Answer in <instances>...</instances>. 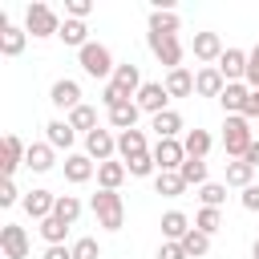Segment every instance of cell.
<instances>
[{
  "label": "cell",
  "instance_id": "6da1fadb",
  "mask_svg": "<svg viewBox=\"0 0 259 259\" xmlns=\"http://www.w3.org/2000/svg\"><path fill=\"white\" fill-rule=\"evenodd\" d=\"M89 206L97 214V227H105V231H121L125 227V202H121L117 190H97Z\"/></svg>",
  "mask_w": 259,
  "mask_h": 259
},
{
  "label": "cell",
  "instance_id": "7a4b0ae2",
  "mask_svg": "<svg viewBox=\"0 0 259 259\" xmlns=\"http://www.w3.org/2000/svg\"><path fill=\"white\" fill-rule=\"evenodd\" d=\"M251 142H255V134H251V121L243 113L223 121V150H227V158H243L251 150Z\"/></svg>",
  "mask_w": 259,
  "mask_h": 259
},
{
  "label": "cell",
  "instance_id": "3957f363",
  "mask_svg": "<svg viewBox=\"0 0 259 259\" xmlns=\"http://www.w3.org/2000/svg\"><path fill=\"white\" fill-rule=\"evenodd\" d=\"M61 24H65V20H61L49 4H28V12H24V32L36 36V40H40V36H57Z\"/></svg>",
  "mask_w": 259,
  "mask_h": 259
},
{
  "label": "cell",
  "instance_id": "277c9868",
  "mask_svg": "<svg viewBox=\"0 0 259 259\" xmlns=\"http://www.w3.org/2000/svg\"><path fill=\"white\" fill-rule=\"evenodd\" d=\"M77 61H81V69H85L89 77H97V81H101V77H113V69H117V65H113V53H109L101 40H89V45L77 53Z\"/></svg>",
  "mask_w": 259,
  "mask_h": 259
},
{
  "label": "cell",
  "instance_id": "5b68a950",
  "mask_svg": "<svg viewBox=\"0 0 259 259\" xmlns=\"http://www.w3.org/2000/svg\"><path fill=\"white\" fill-rule=\"evenodd\" d=\"M146 45H150V53L166 65V73L170 69H182V40L178 36H162V32H146Z\"/></svg>",
  "mask_w": 259,
  "mask_h": 259
},
{
  "label": "cell",
  "instance_id": "8992f818",
  "mask_svg": "<svg viewBox=\"0 0 259 259\" xmlns=\"http://www.w3.org/2000/svg\"><path fill=\"white\" fill-rule=\"evenodd\" d=\"M134 101H138V109H142V113H150V117H158V113H166V109H170V105H166V101H170V93H166V85H162V81H146V85L138 89V97H134Z\"/></svg>",
  "mask_w": 259,
  "mask_h": 259
},
{
  "label": "cell",
  "instance_id": "52a82bcc",
  "mask_svg": "<svg viewBox=\"0 0 259 259\" xmlns=\"http://www.w3.org/2000/svg\"><path fill=\"white\" fill-rule=\"evenodd\" d=\"M109 85H113V93H117L121 101H130V97H138V89H142L146 81H142V73H138V65L130 61V65H117V69H113V77H109Z\"/></svg>",
  "mask_w": 259,
  "mask_h": 259
},
{
  "label": "cell",
  "instance_id": "ba28073f",
  "mask_svg": "<svg viewBox=\"0 0 259 259\" xmlns=\"http://www.w3.org/2000/svg\"><path fill=\"white\" fill-rule=\"evenodd\" d=\"M0 251H4V259H28V231L16 223H4L0 227Z\"/></svg>",
  "mask_w": 259,
  "mask_h": 259
},
{
  "label": "cell",
  "instance_id": "9c48e42d",
  "mask_svg": "<svg viewBox=\"0 0 259 259\" xmlns=\"http://www.w3.org/2000/svg\"><path fill=\"white\" fill-rule=\"evenodd\" d=\"M150 154H154L158 170H182V162H186V150H182L178 138H158V146Z\"/></svg>",
  "mask_w": 259,
  "mask_h": 259
},
{
  "label": "cell",
  "instance_id": "30bf717a",
  "mask_svg": "<svg viewBox=\"0 0 259 259\" xmlns=\"http://www.w3.org/2000/svg\"><path fill=\"white\" fill-rule=\"evenodd\" d=\"M49 101L57 105V109H77V105H85L81 101V85L73 81V77H61V81H53V89H49Z\"/></svg>",
  "mask_w": 259,
  "mask_h": 259
},
{
  "label": "cell",
  "instance_id": "8fae6325",
  "mask_svg": "<svg viewBox=\"0 0 259 259\" xmlns=\"http://www.w3.org/2000/svg\"><path fill=\"white\" fill-rule=\"evenodd\" d=\"M85 154H89V158H97V166H101V162H109V158L117 154V138H113L109 130H101V125H97L93 134H85Z\"/></svg>",
  "mask_w": 259,
  "mask_h": 259
},
{
  "label": "cell",
  "instance_id": "7c38bea8",
  "mask_svg": "<svg viewBox=\"0 0 259 259\" xmlns=\"http://www.w3.org/2000/svg\"><path fill=\"white\" fill-rule=\"evenodd\" d=\"M24 158H28V146H24L16 134H4V142H0V166H4V178H12L16 166H24Z\"/></svg>",
  "mask_w": 259,
  "mask_h": 259
},
{
  "label": "cell",
  "instance_id": "4fadbf2b",
  "mask_svg": "<svg viewBox=\"0 0 259 259\" xmlns=\"http://www.w3.org/2000/svg\"><path fill=\"white\" fill-rule=\"evenodd\" d=\"M223 89H227V77L219 73V65H202L194 73V93L198 97H223Z\"/></svg>",
  "mask_w": 259,
  "mask_h": 259
},
{
  "label": "cell",
  "instance_id": "5bb4252c",
  "mask_svg": "<svg viewBox=\"0 0 259 259\" xmlns=\"http://www.w3.org/2000/svg\"><path fill=\"white\" fill-rule=\"evenodd\" d=\"M53 210H57V194H53V190H28V194H24V214H28V219L45 223Z\"/></svg>",
  "mask_w": 259,
  "mask_h": 259
},
{
  "label": "cell",
  "instance_id": "9a60e30c",
  "mask_svg": "<svg viewBox=\"0 0 259 259\" xmlns=\"http://www.w3.org/2000/svg\"><path fill=\"white\" fill-rule=\"evenodd\" d=\"M223 53H227V49H223V36H219V32H194V57H198V61H206V65L214 61V65H219Z\"/></svg>",
  "mask_w": 259,
  "mask_h": 259
},
{
  "label": "cell",
  "instance_id": "2e32d148",
  "mask_svg": "<svg viewBox=\"0 0 259 259\" xmlns=\"http://www.w3.org/2000/svg\"><path fill=\"white\" fill-rule=\"evenodd\" d=\"M219 73L227 77V85H231V81H243V77H247V53H243V49H227V53L219 57Z\"/></svg>",
  "mask_w": 259,
  "mask_h": 259
},
{
  "label": "cell",
  "instance_id": "e0dca14e",
  "mask_svg": "<svg viewBox=\"0 0 259 259\" xmlns=\"http://www.w3.org/2000/svg\"><path fill=\"white\" fill-rule=\"evenodd\" d=\"M93 174H97V166H93V158H89V154H69V158H65V178H69L73 186L89 182Z\"/></svg>",
  "mask_w": 259,
  "mask_h": 259
},
{
  "label": "cell",
  "instance_id": "ac0fdd59",
  "mask_svg": "<svg viewBox=\"0 0 259 259\" xmlns=\"http://www.w3.org/2000/svg\"><path fill=\"white\" fill-rule=\"evenodd\" d=\"M247 97H251V89H247L243 81H231V85L223 89V97H219V105H223V113H227V117H235V113H243V105H247Z\"/></svg>",
  "mask_w": 259,
  "mask_h": 259
},
{
  "label": "cell",
  "instance_id": "d6986e66",
  "mask_svg": "<svg viewBox=\"0 0 259 259\" xmlns=\"http://www.w3.org/2000/svg\"><path fill=\"white\" fill-rule=\"evenodd\" d=\"M186 235H190V219L182 210H166L162 214V239L166 243H182Z\"/></svg>",
  "mask_w": 259,
  "mask_h": 259
},
{
  "label": "cell",
  "instance_id": "ffe728a7",
  "mask_svg": "<svg viewBox=\"0 0 259 259\" xmlns=\"http://www.w3.org/2000/svg\"><path fill=\"white\" fill-rule=\"evenodd\" d=\"M162 85H166L170 97H190V93H194V73H190L186 65H182V69H170Z\"/></svg>",
  "mask_w": 259,
  "mask_h": 259
},
{
  "label": "cell",
  "instance_id": "44dd1931",
  "mask_svg": "<svg viewBox=\"0 0 259 259\" xmlns=\"http://www.w3.org/2000/svg\"><path fill=\"white\" fill-rule=\"evenodd\" d=\"M24 45H28V32H24V28H16V24H4V28H0V53H4V57H20Z\"/></svg>",
  "mask_w": 259,
  "mask_h": 259
},
{
  "label": "cell",
  "instance_id": "7402d4cb",
  "mask_svg": "<svg viewBox=\"0 0 259 259\" xmlns=\"http://www.w3.org/2000/svg\"><path fill=\"white\" fill-rule=\"evenodd\" d=\"M138 113H142V109H138V101H117V105L109 109V125L125 134V130H134V125H138Z\"/></svg>",
  "mask_w": 259,
  "mask_h": 259
},
{
  "label": "cell",
  "instance_id": "603a6c76",
  "mask_svg": "<svg viewBox=\"0 0 259 259\" xmlns=\"http://www.w3.org/2000/svg\"><path fill=\"white\" fill-rule=\"evenodd\" d=\"M73 138H77V130H73L69 121H61V117L45 125V142H49L53 150H69V146H73Z\"/></svg>",
  "mask_w": 259,
  "mask_h": 259
},
{
  "label": "cell",
  "instance_id": "cb8c5ba5",
  "mask_svg": "<svg viewBox=\"0 0 259 259\" xmlns=\"http://www.w3.org/2000/svg\"><path fill=\"white\" fill-rule=\"evenodd\" d=\"M117 154H121V162H130V158H138V154H150V150H146V134H142V130L117 134Z\"/></svg>",
  "mask_w": 259,
  "mask_h": 259
},
{
  "label": "cell",
  "instance_id": "d4e9b609",
  "mask_svg": "<svg viewBox=\"0 0 259 259\" xmlns=\"http://www.w3.org/2000/svg\"><path fill=\"white\" fill-rule=\"evenodd\" d=\"M125 174H130L125 162H113V158H109V162L97 166V186H101V190H117V186L125 182Z\"/></svg>",
  "mask_w": 259,
  "mask_h": 259
},
{
  "label": "cell",
  "instance_id": "484cf974",
  "mask_svg": "<svg viewBox=\"0 0 259 259\" xmlns=\"http://www.w3.org/2000/svg\"><path fill=\"white\" fill-rule=\"evenodd\" d=\"M65 45H73L77 53L89 45V28H85V20H73V16H65V24H61V32H57Z\"/></svg>",
  "mask_w": 259,
  "mask_h": 259
},
{
  "label": "cell",
  "instance_id": "4316f807",
  "mask_svg": "<svg viewBox=\"0 0 259 259\" xmlns=\"http://www.w3.org/2000/svg\"><path fill=\"white\" fill-rule=\"evenodd\" d=\"M154 190L166 194V198H178V194L186 190V178H182L178 170H158V174H154Z\"/></svg>",
  "mask_w": 259,
  "mask_h": 259
},
{
  "label": "cell",
  "instance_id": "83f0119b",
  "mask_svg": "<svg viewBox=\"0 0 259 259\" xmlns=\"http://www.w3.org/2000/svg\"><path fill=\"white\" fill-rule=\"evenodd\" d=\"M24 166H28V170H36V174L53 170V146H49V142H32V146H28V158H24Z\"/></svg>",
  "mask_w": 259,
  "mask_h": 259
},
{
  "label": "cell",
  "instance_id": "f1b7e54d",
  "mask_svg": "<svg viewBox=\"0 0 259 259\" xmlns=\"http://www.w3.org/2000/svg\"><path fill=\"white\" fill-rule=\"evenodd\" d=\"M251 178H255V166H251V162H243V158L227 162V186H239V190H247V186H251Z\"/></svg>",
  "mask_w": 259,
  "mask_h": 259
},
{
  "label": "cell",
  "instance_id": "f546056e",
  "mask_svg": "<svg viewBox=\"0 0 259 259\" xmlns=\"http://www.w3.org/2000/svg\"><path fill=\"white\" fill-rule=\"evenodd\" d=\"M150 130H158V138H178V134H182V113H178V109H166V113L154 117Z\"/></svg>",
  "mask_w": 259,
  "mask_h": 259
},
{
  "label": "cell",
  "instance_id": "4dcf8cb0",
  "mask_svg": "<svg viewBox=\"0 0 259 259\" xmlns=\"http://www.w3.org/2000/svg\"><path fill=\"white\" fill-rule=\"evenodd\" d=\"M182 150H186V158H206V150H210V134H206V130H186Z\"/></svg>",
  "mask_w": 259,
  "mask_h": 259
},
{
  "label": "cell",
  "instance_id": "1f68e13d",
  "mask_svg": "<svg viewBox=\"0 0 259 259\" xmlns=\"http://www.w3.org/2000/svg\"><path fill=\"white\" fill-rule=\"evenodd\" d=\"M65 227H73L77 219H81V198L77 194H57V210H53Z\"/></svg>",
  "mask_w": 259,
  "mask_h": 259
},
{
  "label": "cell",
  "instance_id": "d6a6232c",
  "mask_svg": "<svg viewBox=\"0 0 259 259\" xmlns=\"http://www.w3.org/2000/svg\"><path fill=\"white\" fill-rule=\"evenodd\" d=\"M65 121H69L73 130H85V134H93V130H97V109H93V105H77V109H73Z\"/></svg>",
  "mask_w": 259,
  "mask_h": 259
},
{
  "label": "cell",
  "instance_id": "836d02e7",
  "mask_svg": "<svg viewBox=\"0 0 259 259\" xmlns=\"http://www.w3.org/2000/svg\"><path fill=\"white\" fill-rule=\"evenodd\" d=\"M178 174L186 178V186H206V162L202 158H186Z\"/></svg>",
  "mask_w": 259,
  "mask_h": 259
},
{
  "label": "cell",
  "instance_id": "e575fe53",
  "mask_svg": "<svg viewBox=\"0 0 259 259\" xmlns=\"http://www.w3.org/2000/svg\"><path fill=\"white\" fill-rule=\"evenodd\" d=\"M40 235H45V243H49V247H61V243H65V235H69V227H65L57 214H49V219L40 223Z\"/></svg>",
  "mask_w": 259,
  "mask_h": 259
},
{
  "label": "cell",
  "instance_id": "d590c367",
  "mask_svg": "<svg viewBox=\"0 0 259 259\" xmlns=\"http://www.w3.org/2000/svg\"><path fill=\"white\" fill-rule=\"evenodd\" d=\"M150 32L178 36V16H174V12H150Z\"/></svg>",
  "mask_w": 259,
  "mask_h": 259
},
{
  "label": "cell",
  "instance_id": "8d00e7d4",
  "mask_svg": "<svg viewBox=\"0 0 259 259\" xmlns=\"http://www.w3.org/2000/svg\"><path fill=\"white\" fill-rule=\"evenodd\" d=\"M223 227V214L214 210V206H202L198 214H194V231H202V235H214Z\"/></svg>",
  "mask_w": 259,
  "mask_h": 259
},
{
  "label": "cell",
  "instance_id": "74e56055",
  "mask_svg": "<svg viewBox=\"0 0 259 259\" xmlns=\"http://www.w3.org/2000/svg\"><path fill=\"white\" fill-rule=\"evenodd\" d=\"M182 247H186V255H190V259H202V255L210 251V235H202V231H194V227H190V235L182 239Z\"/></svg>",
  "mask_w": 259,
  "mask_h": 259
},
{
  "label": "cell",
  "instance_id": "f35d334b",
  "mask_svg": "<svg viewBox=\"0 0 259 259\" xmlns=\"http://www.w3.org/2000/svg\"><path fill=\"white\" fill-rule=\"evenodd\" d=\"M125 170H130L134 178H150V174L158 170V162H154V154H138V158L125 162Z\"/></svg>",
  "mask_w": 259,
  "mask_h": 259
},
{
  "label": "cell",
  "instance_id": "ab89813d",
  "mask_svg": "<svg viewBox=\"0 0 259 259\" xmlns=\"http://www.w3.org/2000/svg\"><path fill=\"white\" fill-rule=\"evenodd\" d=\"M198 198H202V206H223L227 202V186H219V182H206V186H198Z\"/></svg>",
  "mask_w": 259,
  "mask_h": 259
},
{
  "label": "cell",
  "instance_id": "60d3db41",
  "mask_svg": "<svg viewBox=\"0 0 259 259\" xmlns=\"http://www.w3.org/2000/svg\"><path fill=\"white\" fill-rule=\"evenodd\" d=\"M73 259H101L97 239H77V243H73Z\"/></svg>",
  "mask_w": 259,
  "mask_h": 259
},
{
  "label": "cell",
  "instance_id": "b9f144b4",
  "mask_svg": "<svg viewBox=\"0 0 259 259\" xmlns=\"http://www.w3.org/2000/svg\"><path fill=\"white\" fill-rule=\"evenodd\" d=\"M247 89H259V45L247 53V77H243Z\"/></svg>",
  "mask_w": 259,
  "mask_h": 259
},
{
  "label": "cell",
  "instance_id": "7bdbcfd3",
  "mask_svg": "<svg viewBox=\"0 0 259 259\" xmlns=\"http://www.w3.org/2000/svg\"><path fill=\"white\" fill-rule=\"evenodd\" d=\"M65 12H69L73 20H85V16L93 12V4H89V0H65Z\"/></svg>",
  "mask_w": 259,
  "mask_h": 259
},
{
  "label": "cell",
  "instance_id": "ee69618b",
  "mask_svg": "<svg viewBox=\"0 0 259 259\" xmlns=\"http://www.w3.org/2000/svg\"><path fill=\"white\" fill-rule=\"evenodd\" d=\"M158 259H190V255H186L182 243H162V247H158Z\"/></svg>",
  "mask_w": 259,
  "mask_h": 259
},
{
  "label": "cell",
  "instance_id": "f6af8a7d",
  "mask_svg": "<svg viewBox=\"0 0 259 259\" xmlns=\"http://www.w3.org/2000/svg\"><path fill=\"white\" fill-rule=\"evenodd\" d=\"M239 202H243V210H259V186L251 182V186L239 194Z\"/></svg>",
  "mask_w": 259,
  "mask_h": 259
},
{
  "label": "cell",
  "instance_id": "bcb514c9",
  "mask_svg": "<svg viewBox=\"0 0 259 259\" xmlns=\"http://www.w3.org/2000/svg\"><path fill=\"white\" fill-rule=\"evenodd\" d=\"M12 202H16V182L4 178V182H0V206H12Z\"/></svg>",
  "mask_w": 259,
  "mask_h": 259
},
{
  "label": "cell",
  "instance_id": "7dc6e473",
  "mask_svg": "<svg viewBox=\"0 0 259 259\" xmlns=\"http://www.w3.org/2000/svg\"><path fill=\"white\" fill-rule=\"evenodd\" d=\"M243 117H247V121L259 117V89H251V97H247V105H243Z\"/></svg>",
  "mask_w": 259,
  "mask_h": 259
},
{
  "label": "cell",
  "instance_id": "c3c4849f",
  "mask_svg": "<svg viewBox=\"0 0 259 259\" xmlns=\"http://www.w3.org/2000/svg\"><path fill=\"white\" fill-rule=\"evenodd\" d=\"M45 259H73V247H45Z\"/></svg>",
  "mask_w": 259,
  "mask_h": 259
},
{
  "label": "cell",
  "instance_id": "681fc988",
  "mask_svg": "<svg viewBox=\"0 0 259 259\" xmlns=\"http://www.w3.org/2000/svg\"><path fill=\"white\" fill-rule=\"evenodd\" d=\"M243 162H251V166H259V138H255V142H251V150H247V154H243Z\"/></svg>",
  "mask_w": 259,
  "mask_h": 259
},
{
  "label": "cell",
  "instance_id": "f907efd6",
  "mask_svg": "<svg viewBox=\"0 0 259 259\" xmlns=\"http://www.w3.org/2000/svg\"><path fill=\"white\" fill-rule=\"evenodd\" d=\"M251 259H259V239H255V243H251Z\"/></svg>",
  "mask_w": 259,
  "mask_h": 259
}]
</instances>
